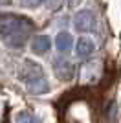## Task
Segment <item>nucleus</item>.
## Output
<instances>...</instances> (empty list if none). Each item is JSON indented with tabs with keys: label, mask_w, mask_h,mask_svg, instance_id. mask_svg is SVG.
Segmentation results:
<instances>
[{
	"label": "nucleus",
	"mask_w": 121,
	"mask_h": 123,
	"mask_svg": "<svg viewBox=\"0 0 121 123\" xmlns=\"http://www.w3.org/2000/svg\"><path fill=\"white\" fill-rule=\"evenodd\" d=\"M35 24L28 17L17 13H0V39L9 46H24L33 33Z\"/></svg>",
	"instance_id": "1"
},
{
	"label": "nucleus",
	"mask_w": 121,
	"mask_h": 123,
	"mask_svg": "<svg viewBox=\"0 0 121 123\" xmlns=\"http://www.w3.org/2000/svg\"><path fill=\"white\" fill-rule=\"evenodd\" d=\"M18 77L22 83H31L35 81V79H39V77H44V74H42V66L40 64H37L35 61H31V59H24V62L20 64L18 68Z\"/></svg>",
	"instance_id": "2"
},
{
	"label": "nucleus",
	"mask_w": 121,
	"mask_h": 123,
	"mask_svg": "<svg viewBox=\"0 0 121 123\" xmlns=\"http://www.w3.org/2000/svg\"><path fill=\"white\" fill-rule=\"evenodd\" d=\"M94 13L88 9H81L75 13L73 17V26H75V30L81 31V33H86V31H90L94 28Z\"/></svg>",
	"instance_id": "3"
},
{
	"label": "nucleus",
	"mask_w": 121,
	"mask_h": 123,
	"mask_svg": "<svg viewBox=\"0 0 121 123\" xmlns=\"http://www.w3.org/2000/svg\"><path fill=\"white\" fill-rule=\"evenodd\" d=\"M53 72L60 81H72L73 79V64L68 59H55L53 61Z\"/></svg>",
	"instance_id": "4"
},
{
	"label": "nucleus",
	"mask_w": 121,
	"mask_h": 123,
	"mask_svg": "<svg viewBox=\"0 0 121 123\" xmlns=\"http://www.w3.org/2000/svg\"><path fill=\"white\" fill-rule=\"evenodd\" d=\"M96 50V44L88 39V37H81L79 41L75 44V55L81 57V59H86V57H90Z\"/></svg>",
	"instance_id": "5"
},
{
	"label": "nucleus",
	"mask_w": 121,
	"mask_h": 123,
	"mask_svg": "<svg viewBox=\"0 0 121 123\" xmlns=\"http://www.w3.org/2000/svg\"><path fill=\"white\" fill-rule=\"evenodd\" d=\"M50 46H51V41L48 35H37L31 42V51L35 55H44V53H48Z\"/></svg>",
	"instance_id": "6"
},
{
	"label": "nucleus",
	"mask_w": 121,
	"mask_h": 123,
	"mask_svg": "<svg viewBox=\"0 0 121 123\" xmlns=\"http://www.w3.org/2000/svg\"><path fill=\"white\" fill-rule=\"evenodd\" d=\"M73 46V37L68 33V31H60L55 37V48L60 51V53H68Z\"/></svg>",
	"instance_id": "7"
},
{
	"label": "nucleus",
	"mask_w": 121,
	"mask_h": 123,
	"mask_svg": "<svg viewBox=\"0 0 121 123\" xmlns=\"http://www.w3.org/2000/svg\"><path fill=\"white\" fill-rule=\"evenodd\" d=\"M26 88H28V92L33 94V96H40V94H46L48 90H50V85H48V81H46L44 77H39V79H35V81L28 83Z\"/></svg>",
	"instance_id": "8"
},
{
	"label": "nucleus",
	"mask_w": 121,
	"mask_h": 123,
	"mask_svg": "<svg viewBox=\"0 0 121 123\" xmlns=\"http://www.w3.org/2000/svg\"><path fill=\"white\" fill-rule=\"evenodd\" d=\"M15 123H39V121H37V118L33 114H30L28 110H20L15 116Z\"/></svg>",
	"instance_id": "9"
},
{
	"label": "nucleus",
	"mask_w": 121,
	"mask_h": 123,
	"mask_svg": "<svg viewBox=\"0 0 121 123\" xmlns=\"http://www.w3.org/2000/svg\"><path fill=\"white\" fill-rule=\"evenodd\" d=\"M46 0H20V4L26 6V7H37V6L44 4Z\"/></svg>",
	"instance_id": "10"
}]
</instances>
